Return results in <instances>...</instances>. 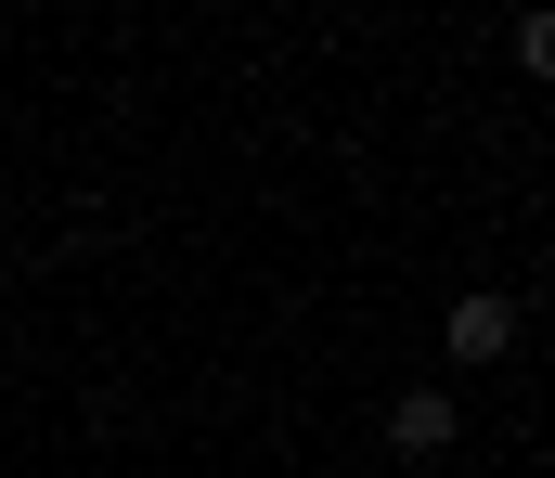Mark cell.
<instances>
[{
    "label": "cell",
    "instance_id": "6da1fadb",
    "mask_svg": "<svg viewBox=\"0 0 555 478\" xmlns=\"http://www.w3.org/2000/svg\"><path fill=\"white\" fill-rule=\"evenodd\" d=\"M452 440H465V414H452V388H401V401H388V453H401V466H439Z\"/></svg>",
    "mask_w": 555,
    "mask_h": 478
},
{
    "label": "cell",
    "instance_id": "7a4b0ae2",
    "mask_svg": "<svg viewBox=\"0 0 555 478\" xmlns=\"http://www.w3.org/2000/svg\"><path fill=\"white\" fill-rule=\"evenodd\" d=\"M439 349H452V362H504V349H517V298H465V311L439 323Z\"/></svg>",
    "mask_w": 555,
    "mask_h": 478
}]
</instances>
